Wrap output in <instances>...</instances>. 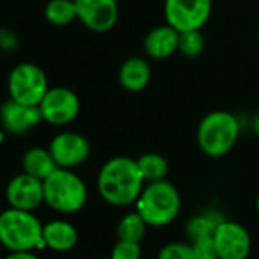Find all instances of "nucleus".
<instances>
[{
  "mask_svg": "<svg viewBox=\"0 0 259 259\" xmlns=\"http://www.w3.org/2000/svg\"><path fill=\"white\" fill-rule=\"evenodd\" d=\"M46 20L56 26L64 27L77 20V11L74 0H49L44 8Z\"/></svg>",
  "mask_w": 259,
  "mask_h": 259,
  "instance_id": "obj_20",
  "label": "nucleus"
},
{
  "mask_svg": "<svg viewBox=\"0 0 259 259\" xmlns=\"http://www.w3.org/2000/svg\"><path fill=\"white\" fill-rule=\"evenodd\" d=\"M0 44L3 47L5 52H14L18 46V41H17V36L14 32L11 30H6L3 29L2 33H0Z\"/></svg>",
  "mask_w": 259,
  "mask_h": 259,
  "instance_id": "obj_26",
  "label": "nucleus"
},
{
  "mask_svg": "<svg viewBox=\"0 0 259 259\" xmlns=\"http://www.w3.org/2000/svg\"><path fill=\"white\" fill-rule=\"evenodd\" d=\"M0 121L6 134L23 135L44 120L39 106H30L9 99L0 109Z\"/></svg>",
  "mask_w": 259,
  "mask_h": 259,
  "instance_id": "obj_13",
  "label": "nucleus"
},
{
  "mask_svg": "<svg viewBox=\"0 0 259 259\" xmlns=\"http://www.w3.org/2000/svg\"><path fill=\"white\" fill-rule=\"evenodd\" d=\"M240 137V121L229 111H212L206 114L197 129L200 150L209 158L228 155Z\"/></svg>",
  "mask_w": 259,
  "mask_h": 259,
  "instance_id": "obj_4",
  "label": "nucleus"
},
{
  "mask_svg": "<svg viewBox=\"0 0 259 259\" xmlns=\"http://www.w3.org/2000/svg\"><path fill=\"white\" fill-rule=\"evenodd\" d=\"M253 129H255V132L259 135V114L256 115V118H255V121H253Z\"/></svg>",
  "mask_w": 259,
  "mask_h": 259,
  "instance_id": "obj_28",
  "label": "nucleus"
},
{
  "mask_svg": "<svg viewBox=\"0 0 259 259\" xmlns=\"http://www.w3.org/2000/svg\"><path fill=\"white\" fill-rule=\"evenodd\" d=\"M205 49V38L202 30H187L181 32L179 38V52L187 58L199 56Z\"/></svg>",
  "mask_w": 259,
  "mask_h": 259,
  "instance_id": "obj_22",
  "label": "nucleus"
},
{
  "mask_svg": "<svg viewBox=\"0 0 259 259\" xmlns=\"http://www.w3.org/2000/svg\"><path fill=\"white\" fill-rule=\"evenodd\" d=\"M212 238L217 247L219 259H247L250 255V234L237 222H222Z\"/></svg>",
  "mask_w": 259,
  "mask_h": 259,
  "instance_id": "obj_11",
  "label": "nucleus"
},
{
  "mask_svg": "<svg viewBox=\"0 0 259 259\" xmlns=\"http://www.w3.org/2000/svg\"><path fill=\"white\" fill-rule=\"evenodd\" d=\"M144 182L137 159L129 156H115L106 161L97 175L100 197L117 208L137 203L144 190Z\"/></svg>",
  "mask_w": 259,
  "mask_h": 259,
  "instance_id": "obj_1",
  "label": "nucleus"
},
{
  "mask_svg": "<svg viewBox=\"0 0 259 259\" xmlns=\"http://www.w3.org/2000/svg\"><path fill=\"white\" fill-rule=\"evenodd\" d=\"M77 20L93 32H108L118 21L117 0H74Z\"/></svg>",
  "mask_w": 259,
  "mask_h": 259,
  "instance_id": "obj_12",
  "label": "nucleus"
},
{
  "mask_svg": "<svg viewBox=\"0 0 259 259\" xmlns=\"http://www.w3.org/2000/svg\"><path fill=\"white\" fill-rule=\"evenodd\" d=\"M194 247V253L197 259H219L217 247L214 243V238H205L191 243Z\"/></svg>",
  "mask_w": 259,
  "mask_h": 259,
  "instance_id": "obj_25",
  "label": "nucleus"
},
{
  "mask_svg": "<svg viewBox=\"0 0 259 259\" xmlns=\"http://www.w3.org/2000/svg\"><path fill=\"white\" fill-rule=\"evenodd\" d=\"M158 259H197L194 253V247L191 243H168L165 244L159 253Z\"/></svg>",
  "mask_w": 259,
  "mask_h": 259,
  "instance_id": "obj_23",
  "label": "nucleus"
},
{
  "mask_svg": "<svg viewBox=\"0 0 259 259\" xmlns=\"http://www.w3.org/2000/svg\"><path fill=\"white\" fill-rule=\"evenodd\" d=\"M6 202L9 208L33 212L44 202V181L27 173L14 176L6 187Z\"/></svg>",
  "mask_w": 259,
  "mask_h": 259,
  "instance_id": "obj_10",
  "label": "nucleus"
},
{
  "mask_svg": "<svg viewBox=\"0 0 259 259\" xmlns=\"http://www.w3.org/2000/svg\"><path fill=\"white\" fill-rule=\"evenodd\" d=\"M137 162H138L141 175L147 184L165 181L168 170H170L168 161L156 152H149V153L141 155L137 159Z\"/></svg>",
  "mask_w": 259,
  "mask_h": 259,
  "instance_id": "obj_19",
  "label": "nucleus"
},
{
  "mask_svg": "<svg viewBox=\"0 0 259 259\" xmlns=\"http://www.w3.org/2000/svg\"><path fill=\"white\" fill-rule=\"evenodd\" d=\"M87 200V185L73 170L56 168L44 179V202L53 211L74 214L85 206Z\"/></svg>",
  "mask_w": 259,
  "mask_h": 259,
  "instance_id": "obj_5",
  "label": "nucleus"
},
{
  "mask_svg": "<svg viewBox=\"0 0 259 259\" xmlns=\"http://www.w3.org/2000/svg\"><path fill=\"white\" fill-rule=\"evenodd\" d=\"M256 211H258V214H259V196H258V199H256Z\"/></svg>",
  "mask_w": 259,
  "mask_h": 259,
  "instance_id": "obj_29",
  "label": "nucleus"
},
{
  "mask_svg": "<svg viewBox=\"0 0 259 259\" xmlns=\"http://www.w3.org/2000/svg\"><path fill=\"white\" fill-rule=\"evenodd\" d=\"M49 150L59 168L73 170L82 165L91 153L90 141L77 132H61L49 144Z\"/></svg>",
  "mask_w": 259,
  "mask_h": 259,
  "instance_id": "obj_9",
  "label": "nucleus"
},
{
  "mask_svg": "<svg viewBox=\"0 0 259 259\" xmlns=\"http://www.w3.org/2000/svg\"><path fill=\"white\" fill-rule=\"evenodd\" d=\"M152 77V68L150 64L141 58V56H132L127 58L118 71V80L120 85L131 93H138L143 91Z\"/></svg>",
  "mask_w": 259,
  "mask_h": 259,
  "instance_id": "obj_16",
  "label": "nucleus"
},
{
  "mask_svg": "<svg viewBox=\"0 0 259 259\" xmlns=\"http://www.w3.org/2000/svg\"><path fill=\"white\" fill-rule=\"evenodd\" d=\"M147 232V223L140 215L138 211L126 214L118 226H117V237L120 241H131V243H141Z\"/></svg>",
  "mask_w": 259,
  "mask_h": 259,
  "instance_id": "obj_21",
  "label": "nucleus"
},
{
  "mask_svg": "<svg viewBox=\"0 0 259 259\" xmlns=\"http://www.w3.org/2000/svg\"><path fill=\"white\" fill-rule=\"evenodd\" d=\"M222 222H225V219L220 217L217 212H203L188 220L185 226V234L190 238V243L212 238Z\"/></svg>",
  "mask_w": 259,
  "mask_h": 259,
  "instance_id": "obj_18",
  "label": "nucleus"
},
{
  "mask_svg": "<svg viewBox=\"0 0 259 259\" xmlns=\"http://www.w3.org/2000/svg\"><path fill=\"white\" fill-rule=\"evenodd\" d=\"M212 12V0H165L164 17L167 24L179 32L202 30Z\"/></svg>",
  "mask_w": 259,
  "mask_h": 259,
  "instance_id": "obj_7",
  "label": "nucleus"
},
{
  "mask_svg": "<svg viewBox=\"0 0 259 259\" xmlns=\"http://www.w3.org/2000/svg\"><path fill=\"white\" fill-rule=\"evenodd\" d=\"M3 259H39L33 252H9Z\"/></svg>",
  "mask_w": 259,
  "mask_h": 259,
  "instance_id": "obj_27",
  "label": "nucleus"
},
{
  "mask_svg": "<svg viewBox=\"0 0 259 259\" xmlns=\"http://www.w3.org/2000/svg\"><path fill=\"white\" fill-rule=\"evenodd\" d=\"M50 90L46 73L32 62L15 65L8 76L9 99L24 105L39 106L41 100Z\"/></svg>",
  "mask_w": 259,
  "mask_h": 259,
  "instance_id": "obj_6",
  "label": "nucleus"
},
{
  "mask_svg": "<svg viewBox=\"0 0 259 259\" xmlns=\"http://www.w3.org/2000/svg\"><path fill=\"white\" fill-rule=\"evenodd\" d=\"M42 228L33 212L9 208L0 215V241L9 252H33L44 246Z\"/></svg>",
  "mask_w": 259,
  "mask_h": 259,
  "instance_id": "obj_3",
  "label": "nucleus"
},
{
  "mask_svg": "<svg viewBox=\"0 0 259 259\" xmlns=\"http://www.w3.org/2000/svg\"><path fill=\"white\" fill-rule=\"evenodd\" d=\"M42 120L53 126L70 124L80 111L77 94L67 87H50L39 103Z\"/></svg>",
  "mask_w": 259,
  "mask_h": 259,
  "instance_id": "obj_8",
  "label": "nucleus"
},
{
  "mask_svg": "<svg viewBox=\"0 0 259 259\" xmlns=\"http://www.w3.org/2000/svg\"><path fill=\"white\" fill-rule=\"evenodd\" d=\"M44 246L53 252L64 253L76 247L79 235L76 228L65 220H52L42 228Z\"/></svg>",
  "mask_w": 259,
  "mask_h": 259,
  "instance_id": "obj_15",
  "label": "nucleus"
},
{
  "mask_svg": "<svg viewBox=\"0 0 259 259\" xmlns=\"http://www.w3.org/2000/svg\"><path fill=\"white\" fill-rule=\"evenodd\" d=\"M135 205L147 226L164 228L176 220L181 212L182 200L173 184L159 181L147 184Z\"/></svg>",
  "mask_w": 259,
  "mask_h": 259,
  "instance_id": "obj_2",
  "label": "nucleus"
},
{
  "mask_svg": "<svg viewBox=\"0 0 259 259\" xmlns=\"http://www.w3.org/2000/svg\"><path fill=\"white\" fill-rule=\"evenodd\" d=\"M181 32L170 24L152 29L144 38V50L152 59H167L179 52Z\"/></svg>",
  "mask_w": 259,
  "mask_h": 259,
  "instance_id": "obj_14",
  "label": "nucleus"
},
{
  "mask_svg": "<svg viewBox=\"0 0 259 259\" xmlns=\"http://www.w3.org/2000/svg\"><path fill=\"white\" fill-rule=\"evenodd\" d=\"M141 258V246L140 243L120 241L114 246L109 259H140Z\"/></svg>",
  "mask_w": 259,
  "mask_h": 259,
  "instance_id": "obj_24",
  "label": "nucleus"
},
{
  "mask_svg": "<svg viewBox=\"0 0 259 259\" xmlns=\"http://www.w3.org/2000/svg\"><path fill=\"white\" fill-rule=\"evenodd\" d=\"M21 167L24 173L41 181L47 179L56 168H59L50 150L44 147H38V146L26 150L21 159Z\"/></svg>",
  "mask_w": 259,
  "mask_h": 259,
  "instance_id": "obj_17",
  "label": "nucleus"
}]
</instances>
